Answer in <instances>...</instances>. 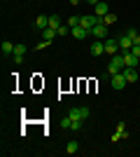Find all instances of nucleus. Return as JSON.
<instances>
[{"instance_id":"nucleus-26","label":"nucleus","mask_w":140,"mask_h":157,"mask_svg":"<svg viewBox=\"0 0 140 157\" xmlns=\"http://www.w3.org/2000/svg\"><path fill=\"white\" fill-rule=\"evenodd\" d=\"M87 2H89V5H98L100 0H87Z\"/></svg>"},{"instance_id":"nucleus-1","label":"nucleus","mask_w":140,"mask_h":157,"mask_svg":"<svg viewBox=\"0 0 140 157\" xmlns=\"http://www.w3.org/2000/svg\"><path fill=\"white\" fill-rule=\"evenodd\" d=\"M124 54H114L112 59H110V63H107V75L112 78V75H117V73L124 71Z\"/></svg>"},{"instance_id":"nucleus-16","label":"nucleus","mask_w":140,"mask_h":157,"mask_svg":"<svg viewBox=\"0 0 140 157\" xmlns=\"http://www.w3.org/2000/svg\"><path fill=\"white\" fill-rule=\"evenodd\" d=\"M77 150H80V143H77V141H68V145H66V152H68V155H75Z\"/></svg>"},{"instance_id":"nucleus-18","label":"nucleus","mask_w":140,"mask_h":157,"mask_svg":"<svg viewBox=\"0 0 140 157\" xmlns=\"http://www.w3.org/2000/svg\"><path fill=\"white\" fill-rule=\"evenodd\" d=\"M100 21H103V24H107V26H110V24H114V21H117V14L107 12V14H105V17H103V19H100Z\"/></svg>"},{"instance_id":"nucleus-12","label":"nucleus","mask_w":140,"mask_h":157,"mask_svg":"<svg viewBox=\"0 0 140 157\" xmlns=\"http://www.w3.org/2000/svg\"><path fill=\"white\" fill-rule=\"evenodd\" d=\"M121 54H124V63L126 66H131V68L138 66V56H135V54H131V52H121Z\"/></svg>"},{"instance_id":"nucleus-13","label":"nucleus","mask_w":140,"mask_h":157,"mask_svg":"<svg viewBox=\"0 0 140 157\" xmlns=\"http://www.w3.org/2000/svg\"><path fill=\"white\" fill-rule=\"evenodd\" d=\"M87 35H91V33H89L87 28H82V26H75V28H73V38H77V40H84Z\"/></svg>"},{"instance_id":"nucleus-17","label":"nucleus","mask_w":140,"mask_h":157,"mask_svg":"<svg viewBox=\"0 0 140 157\" xmlns=\"http://www.w3.org/2000/svg\"><path fill=\"white\" fill-rule=\"evenodd\" d=\"M126 35H128L131 40H133V45H140V33L135 31V28H128V33H126Z\"/></svg>"},{"instance_id":"nucleus-25","label":"nucleus","mask_w":140,"mask_h":157,"mask_svg":"<svg viewBox=\"0 0 140 157\" xmlns=\"http://www.w3.org/2000/svg\"><path fill=\"white\" fill-rule=\"evenodd\" d=\"M131 54H135V56L140 59V45H133V47H131Z\"/></svg>"},{"instance_id":"nucleus-20","label":"nucleus","mask_w":140,"mask_h":157,"mask_svg":"<svg viewBox=\"0 0 140 157\" xmlns=\"http://www.w3.org/2000/svg\"><path fill=\"white\" fill-rule=\"evenodd\" d=\"M2 54H14V45L12 42H7V40L2 42Z\"/></svg>"},{"instance_id":"nucleus-9","label":"nucleus","mask_w":140,"mask_h":157,"mask_svg":"<svg viewBox=\"0 0 140 157\" xmlns=\"http://www.w3.org/2000/svg\"><path fill=\"white\" fill-rule=\"evenodd\" d=\"M117 42H119V52H131V47H133V40L128 38V35H121Z\"/></svg>"},{"instance_id":"nucleus-23","label":"nucleus","mask_w":140,"mask_h":157,"mask_svg":"<svg viewBox=\"0 0 140 157\" xmlns=\"http://www.w3.org/2000/svg\"><path fill=\"white\" fill-rule=\"evenodd\" d=\"M70 122H73V120H70V115H66V117L61 120V127H63V129H70Z\"/></svg>"},{"instance_id":"nucleus-19","label":"nucleus","mask_w":140,"mask_h":157,"mask_svg":"<svg viewBox=\"0 0 140 157\" xmlns=\"http://www.w3.org/2000/svg\"><path fill=\"white\" fill-rule=\"evenodd\" d=\"M42 35H45V40H54V38H59L54 28H45V31H42Z\"/></svg>"},{"instance_id":"nucleus-22","label":"nucleus","mask_w":140,"mask_h":157,"mask_svg":"<svg viewBox=\"0 0 140 157\" xmlns=\"http://www.w3.org/2000/svg\"><path fill=\"white\" fill-rule=\"evenodd\" d=\"M82 122H84V120H73V122H70V129H73V131H80L82 129Z\"/></svg>"},{"instance_id":"nucleus-3","label":"nucleus","mask_w":140,"mask_h":157,"mask_svg":"<svg viewBox=\"0 0 140 157\" xmlns=\"http://www.w3.org/2000/svg\"><path fill=\"white\" fill-rule=\"evenodd\" d=\"M91 35H93V38H98V40H105L107 38V24L98 21V24L91 28Z\"/></svg>"},{"instance_id":"nucleus-10","label":"nucleus","mask_w":140,"mask_h":157,"mask_svg":"<svg viewBox=\"0 0 140 157\" xmlns=\"http://www.w3.org/2000/svg\"><path fill=\"white\" fill-rule=\"evenodd\" d=\"M124 78H126V82H138V71L135 68H131V66H124Z\"/></svg>"},{"instance_id":"nucleus-21","label":"nucleus","mask_w":140,"mask_h":157,"mask_svg":"<svg viewBox=\"0 0 140 157\" xmlns=\"http://www.w3.org/2000/svg\"><path fill=\"white\" fill-rule=\"evenodd\" d=\"M66 26H70V28L80 26V17H68V24H66Z\"/></svg>"},{"instance_id":"nucleus-5","label":"nucleus","mask_w":140,"mask_h":157,"mask_svg":"<svg viewBox=\"0 0 140 157\" xmlns=\"http://www.w3.org/2000/svg\"><path fill=\"white\" fill-rule=\"evenodd\" d=\"M103 45H105V54H110V56H114L117 49H119V42L112 40V38H105V40H103Z\"/></svg>"},{"instance_id":"nucleus-6","label":"nucleus","mask_w":140,"mask_h":157,"mask_svg":"<svg viewBox=\"0 0 140 157\" xmlns=\"http://www.w3.org/2000/svg\"><path fill=\"white\" fill-rule=\"evenodd\" d=\"M126 136H128L126 124H124V122H119V124H117V131L112 134V143H117V141H121V138H126Z\"/></svg>"},{"instance_id":"nucleus-2","label":"nucleus","mask_w":140,"mask_h":157,"mask_svg":"<svg viewBox=\"0 0 140 157\" xmlns=\"http://www.w3.org/2000/svg\"><path fill=\"white\" fill-rule=\"evenodd\" d=\"M98 21H100V19L96 17V14H87V17H80V26H82V28H87V31L91 33V28L96 26Z\"/></svg>"},{"instance_id":"nucleus-15","label":"nucleus","mask_w":140,"mask_h":157,"mask_svg":"<svg viewBox=\"0 0 140 157\" xmlns=\"http://www.w3.org/2000/svg\"><path fill=\"white\" fill-rule=\"evenodd\" d=\"M61 26H63V24H61V17H59V14H52V17H49V28L59 31Z\"/></svg>"},{"instance_id":"nucleus-24","label":"nucleus","mask_w":140,"mask_h":157,"mask_svg":"<svg viewBox=\"0 0 140 157\" xmlns=\"http://www.w3.org/2000/svg\"><path fill=\"white\" fill-rule=\"evenodd\" d=\"M49 45H52V40H42V42H38V49L42 52V49H47Z\"/></svg>"},{"instance_id":"nucleus-11","label":"nucleus","mask_w":140,"mask_h":157,"mask_svg":"<svg viewBox=\"0 0 140 157\" xmlns=\"http://www.w3.org/2000/svg\"><path fill=\"white\" fill-rule=\"evenodd\" d=\"M23 54H26V45H14V63H21L23 61Z\"/></svg>"},{"instance_id":"nucleus-4","label":"nucleus","mask_w":140,"mask_h":157,"mask_svg":"<svg viewBox=\"0 0 140 157\" xmlns=\"http://www.w3.org/2000/svg\"><path fill=\"white\" fill-rule=\"evenodd\" d=\"M110 82H112V89H117V92H119V89H124V87L128 85L126 78H124V73H117V75H112V78H110Z\"/></svg>"},{"instance_id":"nucleus-8","label":"nucleus","mask_w":140,"mask_h":157,"mask_svg":"<svg viewBox=\"0 0 140 157\" xmlns=\"http://www.w3.org/2000/svg\"><path fill=\"white\" fill-rule=\"evenodd\" d=\"M107 12H110V5H107V2H103V0H100L98 5H93V14H96L98 19H103Z\"/></svg>"},{"instance_id":"nucleus-27","label":"nucleus","mask_w":140,"mask_h":157,"mask_svg":"<svg viewBox=\"0 0 140 157\" xmlns=\"http://www.w3.org/2000/svg\"><path fill=\"white\" fill-rule=\"evenodd\" d=\"M70 5H80V0H70Z\"/></svg>"},{"instance_id":"nucleus-7","label":"nucleus","mask_w":140,"mask_h":157,"mask_svg":"<svg viewBox=\"0 0 140 157\" xmlns=\"http://www.w3.org/2000/svg\"><path fill=\"white\" fill-rule=\"evenodd\" d=\"M89 52H91V56H103V54H105V45H103V40H96V42L89 47Z\"/></svg>"},{"instance_id":"nucleus-14","label":"nucleus","mask_w":140,"mask_h":157,"mask_svg":"<svg viewBox=\"0 0 140 157\" xmlns=\"http://www.w3.org/2000/svg\"><path fill=\"white\" fill-rule=\"evenodd\" d=\"M35 28H40V31H45V28H49V17H38L35 19Z\"/></svg>"}]
</instances>
